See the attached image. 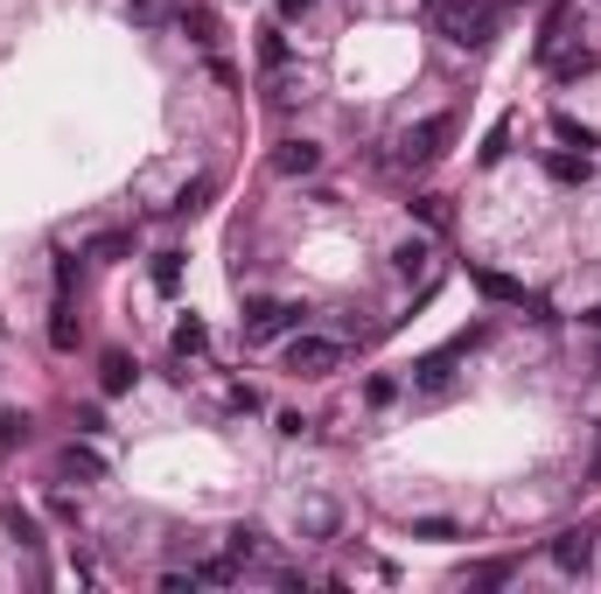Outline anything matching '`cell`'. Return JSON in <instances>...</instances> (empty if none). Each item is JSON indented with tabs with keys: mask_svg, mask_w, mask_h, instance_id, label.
<instances>
[{
	"mask_svg": "<svg viewBox=\"0 0 601 594\" xmlns=\"http://www.w3.org/2000/svg\"><path fill=\"white\" fill-rule=\"evenodd\" d=\"M427 22L455 49H483L497 35V0H427Z\"/></svg>",
	"mask_w": 601,
	"mask_h": 594,
	"instance_id": "cell-1",
	"label": "cell"
},
{
	"mask_svg": "<svg viewBox=\"0 0 601 594\" xmlns=\"http://www.w3.org/2000/svg\"><path fill=\"white\" fill-rule=\"evenodd\" d=\"M447 141H455V112H434V120L406 126L399 133V168H434L447 155Z\"/></svg>",
	"mask_w": 601,
	"mask_h": 594,
	"instance_id": "cell-2",
	"label": "cell"
},
{
	"mask_svg": "<svg viewBox=\"0 0 601 594\" xmlns=\"http://www.w3.org/2000/svg\"><path fill=\"white\" fill-rule=\"evenodd\" d=\"M287 371L294 378H336L343 371V343L336 336H294L287 343Z\"/></svg>",
	"mask_w": 601,
	"mask_h": 594,
	"instance_id": "cell-3",
	"label": "cell"
},
{
	"mask_svg": "<svg viewBox=\"0 0 601 594\" xmlns=\"http://www.w3.org/2000/svg\"><path fill=\"white\" fill-rule=\"evenodd\" d=\"M49 475H56V483H99V475H105V455L84 448V440H70V448H56Z\"/></svg>",
	"mask_w": 601,
	"mask_h": 594,
	"instance_id": "cell-4",
	"label": "cell"
},
{
	"mask_svg": "<svg viewBox=\"0 0 601 594\" xmlns=\"http://www.w3.org/2000/svg\"><path fill=\"white\" fill-rule=\"evenodd\" d=\"M300 322L294 301H252V315H246V343H273V336H287Z\"/></svg>",
	"mask_w": 601,
	"mask_h": 594,
	"instance_id": "cell-5",
	"label": "cell"
},
{
	"mask_svg": "<svg viewBox=\"0 0 601 594\" xmlns=\"http://www.w3.org/2000/svg\"><path fill=\"white\" fill-rule=\"evenodd\" d=\"M588 560H594V531L588 525H574V531H559V539H553V567L559 573H588Z\"/></svg>",
	"mask_w": 601,
	"mask_h": 594,
	"instance_id": "cell-6",
	"label": "cell"
},
{
	"mask_svg": "<svg viewBox=\"0 0 601 594\" xmlns=\"http://www.w3.org/2000/svg\"><path fill=\"white\" fill-rule=\"evenodd\" d=\"M468 280H476L490 301H503V309H524V301H532V294H524V280H511V273H490V266H468Z\"/></svg>",
	"mask_w": 601,
	"mask_h": 594,
	"instance_id": "cell-7",
	"label": "cell"
},
{
	"mask_svg": "<svg viewBox=\"0 0 601 594\" xmlns=\"http://www.w3.org/2000/svg\"><path fill=\"white\" fill-rule=\"evenodd\" d=\"M273 168H280V176H315V168H322V147H315V141H287L273 155Z\"/></svg>",
	"mask_w": 601,
	"mask_h": 594,
	"instance_id": "cell-8",
	"label": "cell"
},
{
	"mask_svg": "<svg viewBox=\"0 0 601 594\" xmlns=\"http://www.w3.org/2000/svg\"><path fill=\"white\" fill-rule=\"evenodd\" d=\"M126 14H134V29H168L182 22V0H126Z\"/></svg>",
	"mask_w": 601,
	"mask_h": 594,
	"instance_id": "cell-9",
	"label": "cell"
},
{
	"mask_svg": "<svg viewBox=\"0 0 601 594\" xmlns=\"http://www.w3.org/2000/svg\"><path fill=\"white\" fill-rule=\"evenodd\" d=\"M567 35H574V8H567V0H559V8L546 14V35H538V64H546V56H553L559 43H567Z\"/></svg>",
	"mask_w": 601,
	"mask_h": 594,
	"instance_id": "cell-10",
	"label": "cell"
},
{
	"mask_svg": "<svg viewBox=\"0 0 601 594\" xmlns=\"http://www.w3.org/2000/svg\"><path fill=\"white\" fill-rule=\"evenodd\" d=\"M546 168H553V182H588V147H559V155H546Z\"/></svg>",
	"mask_w": 601,
	"mask_h": 594,
	"instance_id": "cell-11",
	"label": "cell"
},
{
	"mask_svg": "<svg viewBox=\"0 0 601 594\" xmlns=\"http://www.w3.org/2000/svg\"><path fill=\"white\" fill-rule=\"evenodd\" d=\"M99 385H105V392H112V399H120V392H134V363H126V357H120V350H112V357H105V363H99Z\"/></svg>",
	"mask_w": 601,
	"mask_h": 594,
	"instance_id": "cell-12",
	"label": "cell"
},
{
	"mask_svg": "<svg viewBox=\"0 0 601 594\" xmlns=\"http://www.w3.org/2000/svg\"><path fill=\"white\" fill-rule=\"evenodd\" d=\"M182 29H196L203 49H217V14H211V8H182Z\"/></svg>",
	"mask_w": 601,
	"mask_h": 594,
	"instance_id": "cell-13",
	"label": "cell"
},
{
	"mask_svg": "<svg viewBox=\"0 0 601 594\" xmlns=\"http://www.w3.org/2000/svg\"><path fill=\"white\" fill-rule=\"evenodd\" d=\"M294 525L308 531V539H329V531H336V511H329V504H308V511L294 517Z\"/></svg>",
	"mask_w": 601,
	"mask_h": 594,
	"instance_id": "cell-14",
	"label": "cell"
},
{
	"mask_svg": "<svg viewBox=\"0 0 601 594\" xmlns=\"http://www.w3.org/2000/svg\"><path fill=\"white\" fill-rule=\"evenodd\" d=\"M553 133H559L567 147H594V126H580L574 112H553Z\"/></svg>",
	"mask_w": 601,
	"mask_h": 594,
	"instance_id": "cell-15",
	"label": "cell"
},
{
	"mask_svg": "<svg viewBox=\"0 0 601 594\" xmlns=\"http://www.w3.org/2000/svg\"><path fill=\"white\" fill-rule=\"evenodd\" d=\"M412 217H420V224H434V232H441V224H447V197H412Z\"/></svg>",
	"mask_w": 601,
	"mask_h": 594,
	"instance_id": "cell-16",
	"label": "cell"
},
{
	"mask_svg": "<svg viewBox=\"0 0 601 594\" xmlns=\"http://www.w3.org/2000/svg\"><path fill=\"white\" fill-rule=\"evenodd\" d=\"M203 343H211V336H203V322L190 315V322H182V329H175V357H196Z\"/></svg>",
	"mask_w": 601,
	"mask_h": 594,
	"instance_id": "cell-17",
	"label": "cell"
},
{
	"mask_svg": "<svg viewBox=\"0 0 601 594\" xmlns=\"http://www.w3.org/2000/svg\"><path fill=\"white\" fill-rule=\"evenodd\" d=\"M196 581H211V587H231V581H238V560H203V567H196Z\"/></svg>",
	"mask_w": 601,
	"mask_h": 594,
	"instance_id": "cell-18",
	"label": "cell"
},
{
	"mask_svg": "<svg viewBox=\"0 0 601 594\" xmlns=\"http://www.w3.org/2000/svg\"><path fill=\"white\" fill-rule=\"evenodd\" d=\"M22 434H29V413H0V455H14Z\"/></svg>",
	"mask_w": 601,
	"mask_h": 594,
	"instance_id": "cell-19",
	"label": "cell"
},
{
	"mask_svg": "<svg viewBox=\"0 0 601 594\" xmlns=\"http://www.w3.org/2000/svg\"><path fill=\"white\" fill-rule=\"evenodd\" d=\"M120 253H134V238H126V232H105V238H91V259H120Z\"/></svg>",
	"mask_w": 601,
	"mask_h": 594,
	"instance_id": "cell-20",
	"label": "cell"
},
{
	"mask_svg": "<svg viewBox=\"0 0 601 594\" xmlns=\"http://www.w3.org/2000/svg\"><path fill=\"white\" fill-rule=\"evenodd\" d=\"M392 259H399V273H420V266H427V245H420V238H406Z\"/></svg>",
	"mask_w": 601,
	"mask_h": 594,
	"instance_id": "cell-21",
	"label": "cell"
},
{
	"mask_svg": "<svg viewBox=\"0 0 601 594\" xmlns=\"http://www.w3.org/2000/svg\"><path fill=\"white\" fill-rule=\"evenodd\" d=\"M8 531H14V539H22V546H35V517H29L22 504H8Z\"/></svg>",
	"mask_w": 601,
	"mask_h": 594,
	"instance_id": "cell-22",
	"label": "cell"
},
{
	"mask_svg": "<svg viewBox=\"0 0 601 594\" xmlns=\"http://www.w3.org/2000/svg\"><path fill=\"white\" fill-rule=\"evenodd\" d=\"M412 539H455V525H447V517H420V525H412Z\"/></svg>",
	"mask_w": 601,
	"mask_h": 594,
	"instance_id": "cell-23",
	"label": "cell"
},
{
	"mask_svg": "<svg viewBox=\"0 0 601 594\" xmlns=\"http://www.w3.org/2000/svg\"><path fill=\"white\" fill-rule=\"evenodd\" d=\"M203 197H211V176H196L190 189H182V197H175V210H203Z\"/></svg>",
	"mask_w": 601,
	"mask_h": 594,
	"instance_id": "cell-24",
	"label": "cell"
},
{
	"mask_svg": "<svg viewBox=\"0 0 601 594\" xmlns=\"http://www.w3.org/2000/svg\"><path fill=\"white\" fill-rule=\"evenodd\" d=\"M175 280H182V259L161 253V259H155V287H175Z\"/></svg>",
	"mask_w": 601,
	"mask_h": 594,
	"instance_id": "cell-25",
	"label": "cell"
},
{
	"mask_svg": "<svg viewBox=\"0 0 601 594\" xmlns=\"http://www.w3.org/2000/svg\"><path fill=\"white\" fill-rule=\"evenodd\" d=\"M259 56H267V64H287V35H280V29H267V43H259Z\"/></svg>",
	"mask_w": 601,
	"mask_h": 594,
	"instance_id": "cell-26",
	"label": "cell"
},
{
	"mask_svg": "<svg viewBox=\"0 0 601 594\" xmlns=\"http://www.w3.org/2000/svg\"><path fill=\"white\" fill-rule=\"evenodd\" d=\"M308 8H315V0H280V22H300Z\"/></svg>",
	"mask_w": 601,
	"mask_h": 594,
	"instance_id": "cell-27",
	"label": "cell"
},
{
	"mask_svg": "<svg viewBox=\"0 0 601 594\" xmlns=\"http://www.w3.org/2000/svg\"><path fill=\"white\" fill-rule=\"evenodd\" d=\"M588 475H594V483H601V448H594V469H588Z\"/></svg>",
	"mask_w": 601,
	"mask_h": 594,
	"instance_id": "cell-28",
	"label": "cell"
},
{
	"mask_svg": "<svg viewBox=\"0 0 601 594\" xmlns=\"http://www.w3.org/2000/svg\"><path fill=\"white\" fill-rule=\"evenodd\" d=\"M588 322H594V329H601V309H588Z\"/></svg>",
	"mask_w": 601,
	"mask_h": 594,
	"instance_id": "cell-29",
	"label": "cell"
}]
</instances>
